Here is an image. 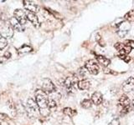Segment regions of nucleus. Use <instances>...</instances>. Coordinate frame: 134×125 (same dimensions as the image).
Segmentation results:
<instances>
[{
	"label": "nucleus",
	"mask_w": 134,
	"mask_h": 125,
	"mask_svg": "<svg viewBox=\"0 0 134 125\" xmlns=\"http://www.w3.org/2000/svg\"><path fill=\"white\" fill-rule=\"evenodd\" d=\"M35 101L39 106L40 113L43 117H47L50 114V109L49 108V98L48 94L44 93L42 89H37L35 91Z\"/></svg>",
	"instance_id": "f257e3e1"
},
{
	"label": "nucleus",
	"mask_w": 134,
	"mask_h": 125,
	"mask_svg": "<svg viewBox=\"0 0 134 125\" xmlns=\"http://www.w3.org/2000/svg\"><path fill=\"white\" fill-rule=\"evenodd\" d=\"M26 111H27L28 115L30 117V118H36V117L39 115V114H40L39 106H38L35 100H34L33 98L28 99L27 104H26Z\"/></svg>",
	"instance_id": "f03ea898"
},
{
	"label": "nucleus",
	"mask_w": 134,
	"mask_h": 125,
	"mask_svg": "<svg viewBox=\"0 0 134 125\" xmlns=\"http://www.w3.org/2000/svg\"><path fill=\"white\" fill-rule=\"evenodd\" d=\"M119 106L121 107V115H125L127 114L130 109V105H131V100L126 94L121 96L118 101Z\"/></svg>",
	"instance_id": "7ed1b4c3"
},
{
	"label": "nucleus",
	"mask_w": 134,
	"mask_h": 125,
	"mask_svg": "<svg viewBox=\"0 0 134 125\" xmlns=\"http://www.w3.org/2000/svg\"><path fill=\"white\" fill-rule=\"evenodd\" d=\"M130 28H131V24L127 21L121 22L116 25L117 33H118L120 38H124L127 35L130 31Z\"/></svg>",
	"instance_id": "20e7f679"
},
{
	"label": "nucleus",
	"mask_w": 134,
	"mask_h": 125,
	"mask_svg": "<svg viewBox=\"0 0 134 125\" xmlns=\"http://www.w3.org/2000/svg\"><path fill=\"white\" fill-rule=\"evenodd\" d=\"M42 90L47 94H50L55 92L56 88L53 83V82L49 78H44L42 80Z\"/></svg>",
	"instance_id": "39448f33"
},
{
	"label": "nucleus",
	"mask_w": 134,
	"mask_h": 125,
	"mask_svg": "<svg viewBox=\"0 0 134 125\" xmlns=\"http://www.w3.org/2000/svg\"><path fill=\"white\" fill-rule=\"evenodd\" d=\"M85 68L87 69V71L89 72L90 73L93 74V75H96L99 73V65L97 64V62L94 59H91L89 61H87L86 63V65H85Z\"/></svg>",
	"instance_id": "423d86ee"
},
{
	"label": "nucleus",
	"mask_w": 134,
	"mask_h": 125,
	"mask_svg": "<svg viewBox=\"0 0 134 125\" xmlns=\"http://www.w3.org/2000/svg\"><path fill=\"white\" fill-rule=\"evenodd\" d=\"M14 35V28L10 24H5L0 28V36L5 39H9Z\"/></svg>",
	"instance_id": "0eeeda50"
},
{
	"label": "nucleus",
	"mask_w": 134,
	"mask_h": 125,
	"mask_svg": "<svg viewBox=\"0 0 134 125\" xmlns=\"http://www.w3.org/2000/svg\"><path fill=\"white\" fill-rule=\"evenodd\" d=\"M114 47L119 52V55H128L132 51V48L124 43H116Z\"/></svg>",
	"instance_id": "6e6552de"
},
{
	"label": "nucleus",
	"mask_w": 134,
	"mask_h": 125,
	"mask_svg": "<svg viewBox=\"0 0 134 125\" xmlns=\"http://www.w3.org/2000/svg\"><path fill=\"white\" fill-rule=\"evenodd\" d=\"M78 83V78L75 76H69L65 80V86L68 89V92H74L75 83Z\"/></svg>",
	"instance_id": "1a4fd4ad"
},
{
	"label": "nucleus",
	"mask_w": 134,
	"mask_h": 125,
	"mask_svg": "<svg viewBox=\"0 0 134 125\" xmlns=\"http://www.w3.org/2000/svg\"><path fill=\"white\" fill-rule=\"evenodd\" d=\"M14 17L22 25H24L27 23L28 18H27L26 12H24L22 9H16L14 12Z\"/></svg>",
	"instance_id": "9d476101"
},
{
	"label": "nucleus",
	"mask_w": 134,
	"mask_h": 125,
	"mask_svg": "<svg viewBox=\"0 0 134 125\" xmlns=\"http://www.w3.org/2000/svg\"><path fill=\"white\" fill-rule=\"evenodd\" d=\"M26 15H27V18L29 22H31V23L35 26V28H40V24L39 22V19H38V17L36 16V14L35 12H29L26 11Z\"/></svg>",
	"instance_id": "9b49d317"
},
{
	"label": "nucleus",
	"mask_w": 134,
	"mask_h": 125,
	"mask_svg": "<svg viewBox=\"0 0 134 125\" xmlns=\"http://www.w3.org/2000/svg\"><path fill=\"white\" fill-rule=\"evenodd\" d=\"M24 3V8L29 12H35L39 11V7L36 5L35 3H34L31 1H28V0H24L23 1Z\"/></svg>",
	"instance_id": "f8f14e48"
},
{
	"label": "nucleus",
	"mask_w": 134,
	"mask_h": 125,
	"mask_svg": "<svg viewBox=\"0 0 134 125\" xmlns=\"http://www.w3.org/2000/svg\"><path fill=\"white\" fill-rule=\"evenodd\" d=\"M122 89L125 92H130L134 90V77L127 78L122 84Z\"/></svg>",
	"instance_id": "ddd939ff"
},
{
	"label": "nucleus",
	"mask_w": 134,
	"mask_h": 125,
	"mask_svg": "<svg viewBox=\"0 0 134 125\" xmlns=\"http://www.w3.org/2000/svg\"><path fill=\"white\" fill-rule=\"evenodd\" d=\"M9 23L12 26V28L15 29V30H17L18 32H23L24 30V26L21 24L14 17H12V18L9 19Z\"/></svg>",
	"instance_id": "4468645a"
},
{
	"label": "nucleus",
	"mask_w": 134,
	"mask_h": 125,
	"mask_svg": "<svg viewBox=\"0 0 134 125\" xmlns=\"http://www.w3.org/2000/svg\"><path fill=\"white\" fill-rule=\"evenodd\" d=\"M91 102L95 105H100V103L103 101V98H102V94L100 93V92H95V93L92 94L91 96Z\"/></svg>",
	"instance_id": "2eb2a0df"
},
{
	"label": "nucleus",
	"mask_w": 134,
	"mask_h": 125,
	"mask_svg": "<svg viewBox=\"0 0 134 125\" xmlns=\"http://www.w3.org/2000/svg\"><path fill=\"white\" fill-rule=\"evenodd\" d=\"M78 89L81 90H86L89 89L91 87V83L89 80H86V79H84V80H81L79 81L77 83Z\"/></svg>",
	"instance_id": "dca6fc26"
},
{
	"label": "nucleus",
	"mask_w": 134,
	"mask_h": 125,
	"mask_svg": "<svg viewBox=\"0 0 134 125\" xmlns=\"http://www.w3.org/2000/svg\"><path fill=\"white\" fill-rule=\"evenodd\" d=\"M96 60L98 61L99 64H100L103 67H107L111 63L110 59H108L107 58L102 55H96Z\"/></svg>",
	"instance_id": "f3484780"
},
{
	"label": "nucleus",
	"mask_w": 134,
	"mask_h": 125,
	"mask_svg": "<svg viewBox=\"0 0 134 125\" xmlns=\"http://www.w3.org/2000/svg\"><path fill=\"white\" fill-rule=\"evenodd\" d=\"M63 113H64L65 115H68L70 117H74L77 114L76 110H74L70 108H65L64 109H63Z\"/></svg>",
	"instance_id": "a211bd4d"
},
{
	"label": "nucleus",
	"mask_w": 134,
	"mask_h": 125,
	"mask_svg": "<svg viewBox=\"0 0 134 125\" xmlns=\"http://www.w3.org/2000/svg\"><path fill=\"white\" fill-rule=\"evenodd\" d=\"M125 19H126V21H127V22H133L134 21V9L128 12L127 14L125 15Z\"/></svg>",
	"instance_id": "6ab92c4d"
},
{
	"label": "nucleus",
	"mask_w": 134,
	"mask_h": 125,
	"mask_svg": "<svg viewBox=\"0 0 134 125\" xmlns=\"http://www.w3.org/2000/svg\"><path fill=\"white\" fill-rule=\"evenodd\" d=\"M32 50V48L30 47V46H29V45H23L22 47L19 48V52L20 53H29V52H30Z\"/></svg>",
	"instance_id": "aec40b11"
},
{
	"label": "nucleus",
	"mask_w": 134,
	"mask_h": 125,
	"mask_svg": "<svg viewBox=\"0 0 134 125\" xmlns=\"http://www.w3.org/2000/svg\"><path fill=\"white\" fill-rule=\"evenodd\" d=\"M91 104H92L91 100H90V99H84L83 101L81 102V107L84 108H89L91 107Z\"/></svg>",
	"instance_id": "412c9836"
},
{
	"label": "nucleus",
	"mask_w": 134,
	"mask_h": 125,
	"mask_svg": "<svg viewBox=\"0 0 134 125\" xmlns=\"http://www.w3.org/2000/svg\"><path fill=\"white\" fill-rule=\"evenodd\" d=\"M8 45V41L2 36H0V50L3 49Z\"/></svg>",
	"instance_id": "4be33fe9"
},
{
	"label": "nucleus",
	"mask_w": 134,
	"mask_h": 125,
	"mask_svg": "<svg viewBox=\"0 0 134 125\" xmlns=\"http://www.w3.org/2000/svg\"><path fill=\"white\" fill-rule=\"evenodd\" d=\"M95 39H96V41L97 42V43L100 45V46H105V43H104V42L102 40V38L100 37V33H96V37H95Z\"/></svg>",
	"instance_id": "5701e85b"
},
{
	"label": "nucleus",
	"mask_w": 134,
	"mask_h": 125,
	"mask_svg": "<svg viewBox=\"0 0 134 125\" xmlns=\"http://www.w3.org/2000/svg\"><path fill=\"white\" fill-rule=\"evenodd\" d=\"M49 108L50 110H53V109H55L56 108V102L54 101L53 98H50L49 99Z\"/></svg>",
	"instance_id": "b1692460"
},
{
	"label": "nucleus",
	"mask_w": 134,
	"mask_h": 125,
	"mask_svg": "<svg viewBox=\"0 0 134 125\" xmlns=\"http://www.w3.org/2000/svg\"><path fill=\"white\" fill-rule=\"evenodd\" d=\"M10 57H11V54L8 52L6 53L3 56H2L1 58H0V63H4L7 59H8V58H9Z\"/></svg>",
	"instance_id": "393cba45"
},
{
	"label": "nucleus",
	"mask_w": 134,
	"mask_h": 125,
	"mask_svg": "<svg viewBox=\"0 0 134 125\" xmlns=\"http://www.w3.org/2000/svg\"><path fill=\"white\" fill-rule=\"evenodd\" d=\"M124 43H126L127 46H129L132 49H134V40H127Z\"/></svg>",
	"instance_id": "a878e982"
},
{
	"label": "nucleus",
	"mask_w": 134,
	"mask_h": 125,
	"mask_svg": "<svg viewBox=\"0 0 134 125\" xmlns=\"http://www.w3.org/2000/svg\"><path fill=\"white\" fill-rule=\"evenodd\" d=\"M79 72H80V75H81V76H85L86 73L88 72V71H87V69L85 68V67H83V68H81L79 69Z\"/></svg>",
	"instance_id": "bb28decb"
},
{
	"label": "nucleus",
	"mask_w": 134,
	"mask_h": 125,
	"mask_svg": "<svg viewBox=\"0 0 134 125\" xmlns=\"http://www.w3.org/2000/svg\"><path fill=\"white\" fill-rule=\"evenodd\" d=\"M119 58L121 59H122L123 61H125L126 63H128L130 61V57H128V55H119Z\"/></svg>",
	"instance_id": "cd10ccee"
},
{
	"label": "nucleus",
	"mask_w": 134,
	"mask_h": 125,
	"mask_svg": "<svg viewBox=\"0 0 134 125\" xmlns=\"http://www.w3.org/2000/svg\"><path fill=\"white\" fill-rule=\"evenodd\" d=\"M109 125H120V121L118 118H114L113 120H111Z\"/></svg>",
	"instance_id": "c85d7f7f"
},
{
	"label": "nucleus",
	"mask_w": 134,
	"mask_h": 125,
	"mask_svg": "<svg viewBox=\"0 0 134 125\" xmlns=\"http://www.w3.org/2000/svg\"><path fill=\"white\" fill-rule=\"evenodd\" d=\"M132 106L133 108H134V99L132 100Z\"/></svg>",
	"instance_id": "c756f323"
},
{
	"label": "nucleus",
	"mask_w": 134,
	"mask_h": 125,
	"mask_svg": "<svg viewBox=\"0 0 134 125\" xmlns=\"http://www.w3.org/2000/svg\"><path fill=\"white\" fill-rule=\"evenodd\" d=\"M0 125H1V123H0Z\"/></svg>",
	"instance_id": "7c9ffc66"
}]
</instances>
